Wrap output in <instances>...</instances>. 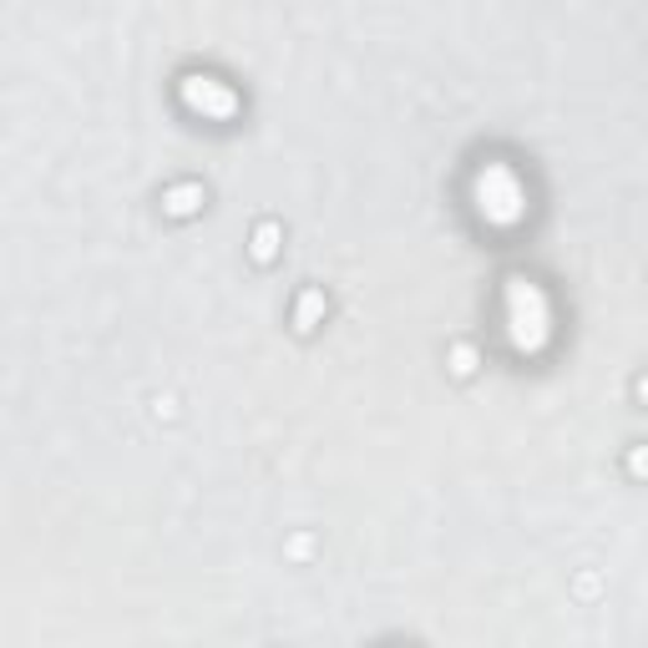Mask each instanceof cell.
I'll use <instances>...</instances> for the list:
<instances>
[{
    "label": "cell",
    "mask_w": 648,
    "mask_h": 648,
    "mask_svg": "<svg viewBox=\"0 0 648 648\" xmlns=\"http://www.w3.org/2000/svg\"><path fill=\"white\" fill-rule=\"evenodd\" d=\"M506 330H512V345L537 355L547 339H553V310H547V294L527 279H506Z\"/></svg>",
    "instance_id": "1"
},
{
    "label": "cell",
    "mask_w": 648,
    "mask_h": 648,
    "mask_svg": "<svg viewBox=\"0 0 648 648\" xmlns=\"http://www.w3.org/2000/svg\"><path fill=\"white\" fill-rule=\"evenodd\" d=\"M477 213L492 229H512V223L527 218V188L516 182V173L506 163H487L477 173Z\"/></svg>",
    "instance_id": "2"
},
{
    "label": "cell",
    "mask_w": 648,
    "mask_h": 648,
    "mask_svg": "<svg viewBox=\"0 0 648 648\" xmlns=\"http://www.w3.org/2000/svg\"><path fill=\"white\" fill-rule=\"evenodd\" d=\"M182 102H188V112H198V117H208V122H223L239 112V96L218 82V76H203V72L182 76Z\"/></svg>",
    "instance_id": "3"
},
{
    "label": "cell",
    "mask_w": 648,
    "mask_h": 648,
    "mask_svg": "<svg viewBox=\"0 0 648 648\" xmlns=\"http://www.w3.org/2000/svg\"><path fill=\"white\" fill-rule=\"evenodd\" d=\"M192 203H198V188H178V192L168 198L173 213H192Z\"/></svg>",
    "instance_id": "4"
},
{
    "label": "cell",
    "mask_w": 648,
    "mask_h": 648,
    "mask_svg": "<svg viewBox=\"0 0 648 648\" xmlns=\"http://www.w3.org/2000/svg\"><path fill=\"white\" fill-rule=\"evenodd\" d=\"M320 294H304V300H300V330H310V324H314V314H320Z\"/></svg>",
    "instance_id": "5"
}]
</instances>
